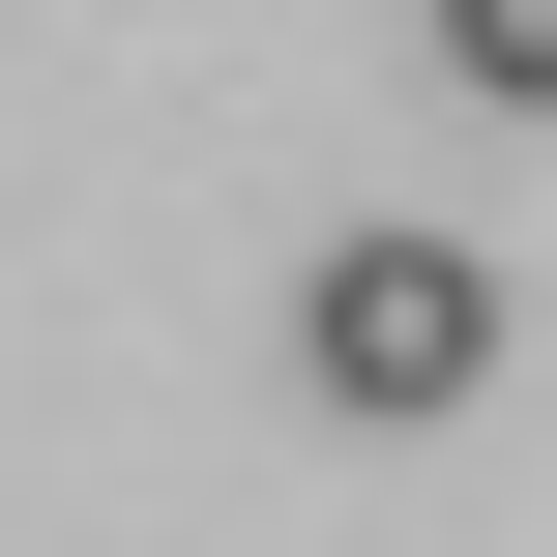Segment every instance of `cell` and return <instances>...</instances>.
<instances>
[{
	"label": "cell",
	"mask_w": 557,
	"mask_h": 557,
	"mask_svg": "<svg viewBox=\"0 0 557 557\" xmlns=\"http://www.w3.org/2000/svg\"><path fill=\"white\" fill-rule=\"evenodd\" d=\"M294 382H323V411H470V382H499V264H470V235H323Z\"/></svg>",
	"instance_id": "6da1fadb"
},
{
	"label": "cell",
	"mask_w": 557,
	"mask_h": 557,
	"mask_svg": "<svg viewBox=\"0 0 557 557\" xmlns=\"http://www.w3.org/2000/svg\"><path fill=\"white\" fill-rule=\"evenodd\" d=\"M441 59H470L499 117H557V0H441Z\"/></svg>",
	"instance_id": "7a4b0ae2"
}]
</instances>
